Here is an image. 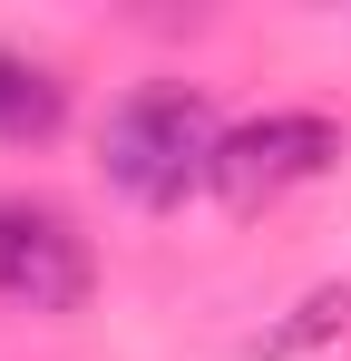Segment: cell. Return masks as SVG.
<instances>
[{
    "mask_svg": "<svg viewBox=\"0 0 351 361\" xmlns=\"http://www.w3.org/2000/svg\"><path fill=\"white\" fill-rule=\"evenodd\" d=\"M215 157H225V127H215V108H205L195 88H176V78L137 88V98L108 118L117 195H137V205H156V215L185 205L195 185H215Z\"/></svg>",
    "mask_w": 351,
    "mask_h": 361,
    "instance_id": "obj_1",
    "label": "cell"
},
{
    "mask_svg": "<svg viewBox=\"0 0 351 361\" xmlns=\"http://www.w3.org/2000/svg\"><path fill=\"white\" fill-rule=\"evenodd\" d=\"M332 157H342V127H332V118H312V108H273V118L225 127L215 195H225L234 215H264V205H283L292 185L332 176Z\"/></svg>",
    "mask_w": 351,
    "mask_h": 361,
    "instance_id": "obj_2",
    "label": "cell"
},
{
    "mask_svg": "<svg viewBox=\"0 0 351 361\" xmlns=\"http://www.w3.org/2000/svg\"><path fill=\"white\" fill-rule=\"evenodd\" d=\"M88 283H98V254L49 195H0V302L10 312H78Z\"/></svg>",
    "mask_w": 351,
    "mask_h": 361,
    "instance_id": "obj_3",
    "label": "cell"
},
{
    "mask_svg": "<svg viewBox=\"0 0 351 361\" xmlns=\"http://www.w3.org/2000/svg\"><path fill=\"white\" fill-rule=\"evenodd\" d=\"M68 127V78L39 59H20V49H0V137L10 147H39Z\"/></svg>",
    "mask_w": 351,
    "mask_h": 361,
    "instance_id": "obj_4",
    "label": "cell"
},
{
    "mask_svg": "<svg viewBox=\"0 0 351 361\" xmlns=\"http://www.w3.org/2000/svg\"><path fill=\"white\" fill-rule=\"evenodd\" d=\"M342 312H351V293H312V302H302V322H283V332L264 342V361H283V352H302V342H322Z\"/></svg>",
    "mask_w": 351,
    "mask_h": 361,
    "instance_id": "obj_5",
    "label": "cell"
}]
</instances>
